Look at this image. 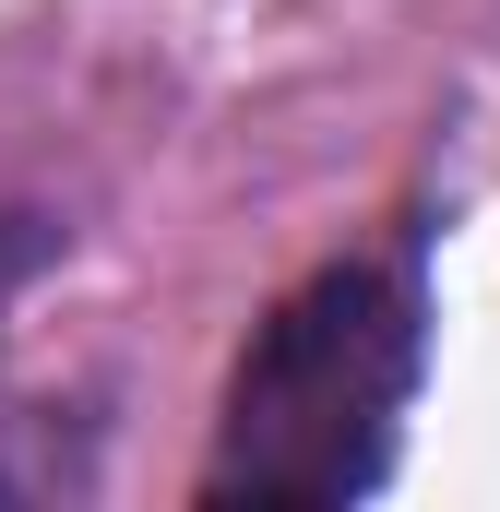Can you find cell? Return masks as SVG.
<instances>
[{"label": "cell", "mask_w": 500, "mask_h": 512, "mask_svg": "<svg viewBox=\"0 0 500 512\" xmlns=\"http://www.w3.org/2000/svg\"><path fill=\"white\" fill-rule=\"evenodd\" d=\"M24 262H36V227H12V215H0V298H12V274H24Z\"/></svg>", "instance_id": "cell-2"}, {"label": "cell", "mask_w": 500, "mask_h": 512, "mask_svg": "<svg viewBox=\"0 0 500 512\" xmlns=\"http://www.w3.org/2000/svg\"><path fill=\"white\" fill-rule=\"evenodd\" d=\"M417 358H429V322H417V286L393 262L310 274L250 334L203 489L215 501H370L393 477V441H405Z\"/></svg>", "instance_id": "cell-1"}]
</instances>
